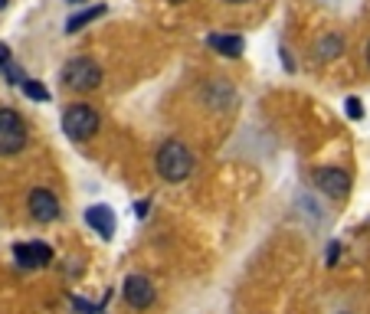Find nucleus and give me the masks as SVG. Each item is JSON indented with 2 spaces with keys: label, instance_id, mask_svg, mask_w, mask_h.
<instances>
[{
  "label": "nucleus",
  "instance_id": "20e7f679",
  "mask_svg": "<svg viewBox=\"0 0 370 314\" xmlns=\"http://www.w3.org/2000/svg\"><path fill=\"white\" fill-rule=\"evenodd\" d=\"M30 145V131L26 121L20 118V111L0 108V157H13Z\"/></svg>",
  "mask_w": 370,
  "mask_h": 314
},
{
  "label": "nucleus",
  "instance_id": "6e6552de",
  "mask_svg": "<svg viewBox=\"0 0 370 314\" xmlns=\"http://www.w3.org/2000/svg\"><path fill=\"white\" fill-rule=\"evenodd\" d=\"M13 259H17L20 269L26 272H36V269H46L52 262V249L40 239H30V242H17L13 246Z\"/></svg>",
  "mask_w": 370,
  "mask_h": 314
},
{
  "label": "nucleus",
  "instance_id": "9d476101",
  "mask_svg": "<svg viewBox=\"0 0 370 314\" xmlns=\"http://www.w3.org/2000/svg\"><path fill=\"white\" fill-rule=\"evenodd\" d=\"M207 46L213 52H220V56H226V60H240L242 50H246V40L236 33H210Z\"/></svg>",
  "mask_w": 370,
  "mask_h": 314
},
{
  "label": "nucleus",
  "instance_id": "aec40b11",
  "mask_svg": "<svg viewBox=\"0 0 370 314\" xmlns=\"http://www.w3.org/2000/svg\"><path fill=\"white\" fill-rule=\"evenodd\" d=\"M226 4H250V0H226Z\"/></svg>",
  "mask_w": 370,
  "mask_h": 314
},
{
  "label": "nucleus",
  "instance_id": "ddd939ff",
  "mask_svg": "<svg viewBox=\"0 0 370 314\" xmlns=\"http://www.w3.org/2000/svg\"><path fill=\"white\" fill-rule=\"evenodd\" d=\"M341 52H344V40H341V36L337 33H331V36H321L318 40V46H315V56H318V60H335V56H341Z\"/></svg>",
  "mask_w": 370,
  "mask_h": 314
},
{
  "label": "nucleus",
  "instance_id": "f257e3e1",
  "mask_svg": "<svg viewBox=\"0 0 370 314\" xmlns=\"http://www.w3.org/2000/svg\"><path fill=\"white\" fill-rule=\"evenodd\" d=\"M194 164H197L194 151L184 141H177V138H167L155 154V167L161 174V180H167V184H184L194 174Z\"/></svg>",
  "mask_w": 370,
  "mask_h": 314
},
{
  "label": "nucleus",
  "instance_id": "7ed1b4c3",
  "mask_svg": "<svg viewBox=\"0 0 370 314\" xmlns=\"http://www.w3.org/2000/svg\"><path fill=\"white\" fill-rule=\"evenodd\" d=\"M62 85L69 89V92H92V89H99L102 85V66L95 60H89V56H76V60H69L66 66H62Z\"/></svg>",
  "mask_w": 370,
  "mask_h": 314
},
{
  "label": "nucleus",
  "instance_id": "0eeeda50",
  "mask_svg": "<svg viewBox=\"0 0 370 314\" xmlns=\"http://www.w3.org/2000/svg\"><path fill=\"white\" fill-rule=\"evenodd\" d=\"M121 298H125V305L135 308V311H147V308L157 301V288L147 275H128L125 285H121Z\"/></svg>",
  "mask_w": 370,
  "mask_h": 314
},
{
  "label": "nucleus",
  "instance_id": "f8f14e48",
  "mask_svg": "<svg viewBox=\"0 0 370 314\" xmlns=\"http://www.w3.org/2000/svg\"><path fill=\"white\" fill-rule=\"evenodd\" d=\"M105 10L108 7H102V4H95V7H86V10H79V13H72L69 20H66V33H79L82 26H89L92 20H99V17H105Z\"/></svg>",
  "mask_w": 370,
  "mask_h": 314
},
{
  "label": "nucleus",
  "instance_id": "5701e85b",
  "mask_svg": "<svg viewBox=\"0 0 370 314\" xmlns=\"http://www.w3.org/2000/svg\"><path fill=\"white\" fill-rule=\"evenodd\" d=\"M171 4H184V0H171Z\"/></svg>",
  "mask_w": 370,
  "mask_h": 314
},
{
  "label": "nucleus",
  "instance_id": "1a4fd4ad",
  "mask_svg": "<svg viewBox=\"0 0 370 314\" xmlns=\"http://www.w3.org/2000/svg\"><path fill=\"white\" fill-rule=\"evenodd\" d=\"M86 226L89 230H95L102 239H112L115 236V213H112V206H105V203H92L86 210Z\"/></svg>",
  "mask_w": 370,
  "mask_h": 314
},
{
  "label": "nucleus",
  "instance_id": "4468645a",
  "mask_svg": "<svg viewBox=\"0 0 370 314\" xmlns=\"http://www.w3.org/2000/svg\"><path fill=\"white\" fill-rule=\"evenodd\" d=\"M20 89H23L26 99H36V102H50V92H46V85H40L36 79H26V82H20Z\"/></svg>",
  "mask_w": 370,
  "mask_h": 314
},
{
  "label": "nucleus",
  "instance_id": "6ab92c4d",
  "mask_svg": "<svg viewBox=\"0 0 370 314\" xmlns=\"http://www.w3.org/2000/svg\"><path fill=\"white\" fill-rule=\"evenodd\" d=\"M364 56H367V66H370V40H367V50H364Z\"/></svg>",
  "mask_w": 370,
  "mask_h": 314
},
{
  "label": "nucleus",
  "instance_id": "dca6fc26",
  "mask_svg": "<svg viewBox=\"0 0 370 314\" xmlns=\"http://www.w3.org/2000/svg\"><path fill=\"white\" fill-rule=\"evenodd\" d=\"M337 259H341V242H337V239H335V242L327 246V252H325V265H327V269H335V265H337Z\"/></svg>",
  "mask_w": 370,
  "mask_h": 314
},
{
  "label": "nucleus",
  "instance_id": "2eb2a0df",
  "mask_svg": "<svg viewBox=\"0 0 370 314\" xmlns=\"http://www.w3.org/2000/svg\"><path fill=\"white\" fill-rule=\"evenodd\" d=\"M344 111H347V118L351 121H361L364 118V102L357 99V95H351V99L344 102Z\"/></svg>",
  "mask_w": 370,
  "mask_h": 314
},
{
  "label": "nucleus",
  "instance_id": "423d86ee",
  "mask_svg": "<svg viewBox=\"0 0 370 314\" xmlns=\"http://www.w3.org/2000/svg\"><path fill=\"white\" fill-rule=\"evenodd\" d=\"M311 180L327 200H347L351 196V174L344 167H315Z\"/></svg>",
  "mask_w": 370,
  "mask_h": 314
},
{
  "label": "nucleus",
  "instance_id": "f3484780",
  "mask_svg": "<svg viewBox=\"0 0 370 314\" xmlns=\"http://www.w3.org/2000/svg\"><path fill=\"white\" fill-rule=\"evenodd\" d=\"M10 66V46L0 40V76H4V69Z\"/></svg>",
  "mask_w": 370,
  "mask_h": 314
},
{
  "label": "nucleus",
  "instance_id": "412c9836",
  "mask_svg": "<svg viewBox=\"0 0 370 314\" xmlns=\"http://www.w3.org/2000/svg\"><path fill=\"white\" fill-rule=\"evenodd\" d=\"M66 4H76V7H79V4H86V0H66Z\"/></svg>",
  "mask_w": 370,
  "mask_h": 314
},
{
  "label": "nucleus",
  "instance_id": "4be33fe9",
  "mask_svg": "<svg viewBox=\"0 0 370 314\" xmlns=\"http://www.w3.org/2000/svg\"><path fill=\"white\" fill-rule=\"evenodd\" d=\"M7 4H10V0H0V10H7Z\"/></svg>",
  "mask_w": 370,
  "mask_h": 314
},
{
  "label": "nucleus",
  "instance_id": "a211bd4d",
  "mask_svg": "<svg viewBox=\"0 0 370 314\" xmlns=\"http://www.w3.org/2000/svg\"><path fill=\"white\" fill-rule=\"evenodd\" d=\"M147 206H151V203H147V200H141V203L135 206V210H138V216H141V220H145V216H147Z\"/></svg>",
  "mask_w": 370,
  "mask_h": 314
},
{
  "label": "nucleus",
  "instance_id": "39448f33",
  "mask_svg": "<svg viewBox=\"0 0 370 314\" xmlns=\"http://www.w3.org/2000/svg\"><path fill=\"white\" fill-rule=\"evenodd\" d=\"M26 210H30V220L40 223V226H50V223H56L62 216L60 196L52 194V190H46V187L30 190V196H26Z\"/></svg>",
  "mask_w": 370,
  "mask_h": 314
},
{
  "label": "nucleus",
  "instance_id": "f03ea898",
  "mask_svg": "<svg viewBox=\"0 0 370 314\" xmlns=\"http://www.w3.org/2000/svg\"><path fill=\"white\" fill-rule=\"evenodd\" d=\"M62 131H66V138L76 141V145L92 141V138L102 131V115L89 102H72L69 108L62 111Z\"/></svg>",
  "mask_w": 370,
  "mask_h": 314
},
{
  "label": "nucleus",
  "instance_id": "b1692460",
  "mask_svg": "<svg viewBox=\"0 0 370 314\" xmlns=\"http://www.w3.org/2000/svg\"><path fill=\"white\" fill-rule=\"evenodd\" d=\"M337 314H347V311H337Z\"/></svg>",
  "mask_w": 370,
  "mask_h": 314
},
{
  "label": "nucleus",
  "instance_id": "9b49d317",
  "mask_svg": "<svg viewBox=\"0 0 370 314\" xmlns=\"http://www.w3.org/2000/svg\"><path fill=\"white\" fill-rule=\"evenodd\" d=\"M203 102H207L210 108H230V105L236 102V92H232L230 82H220V79H213V82L203 85Z\"/></svg>",
  "mask_w": 370,
  "mask_h": 314
}]
</instances>
